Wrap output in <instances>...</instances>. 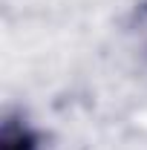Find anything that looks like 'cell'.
<instances>
[{"instance_id":"obj_1","label":"cell","mask_w":147,"mask_h":150,"mask_svg":"<svg viewBox=\"0 0 147 150\" xmlns=\"http://www.w3.org/2000/svg\"><path fill=\"white\" fill-rule=\"evenodd\" d=\"M0 150H37V136L20 121H6L0 136Z\"/></svg>"}]
</instances>
